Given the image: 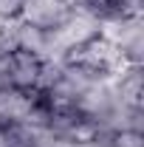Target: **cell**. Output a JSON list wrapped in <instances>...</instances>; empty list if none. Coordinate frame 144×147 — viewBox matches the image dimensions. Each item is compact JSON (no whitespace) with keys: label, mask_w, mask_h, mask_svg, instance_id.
I'll list each match as a JSON object with an SVG mask.
<instances>
[{"label":"cell","mask_w":144,"mask_h":147,"mask_svg":"<svg viewBox=\"0 0 144 147\" xmlns=\"http://www.w3.org/2000/svg\"><path fill=\"white\" fill-rule=\"evenodd\" d=\"M71 14H73L71 0H23L20 20L40 31H57Z\"/></svg>","instance_id":"6da1fadb"},{"label":"cell","mask_w":144,"mask_h":147,"mask_svg":"<svg viewBox=\"0 0 144 147\" xmlns=\"http://www.w3.org/2000/svg\"><path fill=\"white\" fill-rule=\"evenodd\" d=\"M23 14V0H0V23H14Z\"/></svg>","instance_id":"5b68a950"},{"label":"cell","mask_w":144,"mask_h":147,"mask_svg":"<svg viewBox=\"0 0 144 147\" xmlns=\"http://www.w3.org/2000/svg\"><path fill=\"white\" fill-rule=\"evenodd\" d=\"M110 147H144V133H136V130H119V133H113Z\"/></svg>","instance_id":"277c9868"},{"label":"cell","mask_w":144,"mask_h":147,"mask_svg":"<svg viewBox=\"0 0 144 147\" xmlns=\"http://www.w3.org/2000/svg\"><path fill=\"white\" fill-rule=\"evenodd\" d=\"M34 110V91H17V88H0V127L28 122Z\"/></svg>","instance_id":"3957f363"},{"label":"cell","mask_w":144,"mask_h":147,"mask_svg":"<svg viewBox=\"0 0 144 147\" xmlns=\"http://www.w3.org/2000/svg\"><path fill=\"white\" fill-rule=\"evenodd\" d=\"M40 71H42V57H40V54H34V51H23V48H11L9 88H17V91H37Z\"/></svg>","instance_id":"7a4b0ae2"}]
</instances>
